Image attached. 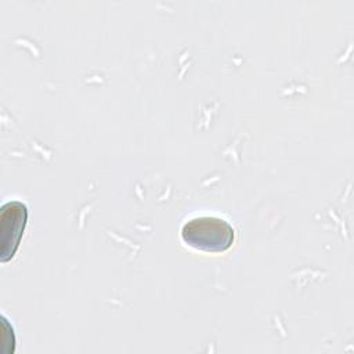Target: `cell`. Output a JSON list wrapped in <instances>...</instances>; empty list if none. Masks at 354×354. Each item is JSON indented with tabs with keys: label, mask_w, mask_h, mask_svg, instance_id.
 Listing matches in <instances>:
<instances>
[{
	"label": "cell",
	"mask_w": 354,
	"mask_h": 354,
	"mask_svg": "<svg viewBox=\"0 0 354 354\" xmlns=\"http://www.w3.org/2000/svg\"><path fill=\"white\" fill-rule=\"evenodd\" d=\"M181 238L185 245L196 250L221 253L232 246L235 232L225 220L202 216L191 218L183 225Z\"/></svg>",
	"instance_id": "obj_1"
},
{
	"label": "cell",
	"mask_w": 354,
	"mask_h": 354,
	"mask_svg": "<svg viewBox=\"0 0 354 354\" xmlns=\"http://www.w3.org/2000/svg\"><path fill=\"white\" fill-rule=\"evenodd\" d=\"M28 218L26 206L21 202H8L1 209V260L14 257Z\"/></svg>",
	"instance_id": "obj_2"
}]
</instances>
